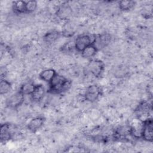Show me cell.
Instances as JSON below:
<instances>
[{
  "instance_id": "7c38bea8",
  "label": "cell",
  "mask_w": 153,
  "mask_h": 153,
  "mask_svg": "<svg viewBox=\"0 0 153 153\" xmlns=\"http://www.w3.org/2000/svg\"><path fill=\"white\" fill-rule=\"evenodd\" d=\"M97 49L96 47L93 45L91 44L87 47H85L81 53V57L85 59H88L90 58H92L94 57L97 53Z\"/></svg>"
},
{
  "instance_id": "5bb4252c",
  "label": "cell",
  "mask_w": 153,
  "mask_h": 153,
  "mask_svg": "<svg viewBox=\"0 0 153 153\" xmlns=\"http://www.w3.org/2000/svg\"><path fill=\"white\" fill-rule=\"evenodd\" d=\"M88 117L91 121L96 122L98 119H99L103 115L102 111L98 108H93L89 109L87 114Z\"/></svg>"
},
{
  "instance_id": "e0dca14e",
  "label": "cell",
  "mask_w": 153,
  "mask_h": 153,
  "mask_svg": "<svg viewBox=\"0 0 153 153\" xmlns=\"http://www.w3.org/2000/svg\"><path fill=\"white\" fill-rule=\"evenodd\" d=\"M135 5V2L133 1H121L118 2V8L121 11H127L132 9Z\"/></svg>"
},
{
  "instance_id": "5b68a950",
  "label": "cell",
  "mask_w": 153,
  "mask_h": 153,
  "mask_svg": "<svg viewBox=\"0 0 153 153\" xmlns=\"http://www.w3.org/2000/svg\"><path fill=\"white\" fill-rule=\"evenodd\" d=\"M25 96L19 91L11 94L7 100V105L12 109H16L24 103Z\"/></svg>"
},
{
  "instance_id": "4fadbf2b",
  "label": "cell",
  "mask_w": 153,
  "mask_h": 153,
  "mask_svg": "<svg viewBox=\"0 0 153 153\" xmlns=\"http://www.w3.org/2000/svg\"><path fill=\"white\" fill-rule=\"evenodd\" d=\"M35 85L32 81H26L23 82L20 88V91L24 95H31L35 88Z\"/></svg>"
},
{
  "instance_id": "6da1fadb",
  "label": "cell",
  "mask_w": 153,
  "mask_h": 153,
  "mask_svg": "<svg viewBox=\"0 0 153 153\" xmlns=\"http://www.w3.org/2000/svg\"><path fill=\"white\" fill-rule=\"evenodd\" d=\"M96 37V36L93 34H81L78 35L74 41L76 50L81 52L85 47L93 44Z\"/></svg>"
},
{
  "instance_id": "9c48e42d",
  "label": "cell",
  "mask_w": 153,
  "mask_h": 153,
  "mask_svg": "<svg viewBox=\"0 0 153 153\" xmlns=\"http://www.w3.org/2000/svg\"><path fill=\"white\" fill-rule=\"evenodd\" d=\"M72 10L69 4H63L59 7L56 14L61 19H66L71 16Z\"/></svg>"
},
{
  "instance_id": "9a60e30c",
  "label": "cell",
  "mask_w": 153,
  "mask_h": 153,
  "mask_svg": "<svg viewBox=\"0 0 153 153\" xmlns=\"http://www.w3.org/2000/svg\"><path fill=\"white\" fill-rule=\"evenodd\" d=\"M26 2L23 1H14L12 4V8L16 14L26 13Z\"/></svg>"
},
{
  "instance_id": "ac0fdd59",
  "label": "cell",
  "mask_w": 153,
  "mask_h": 153,
  "mask_svg": "<svg viewBox=\"0 0 153 153\" xmlns=\"http://www.w3.org/2000/svg\"><path fill=\"white\" fill-rule=\"evenodd\" d=\"M26 2V13H32L38 8V2L36 1H28Z\"/></svg>"
},
{
  "instance_id": "ba28073f",
  "label": "cell",
  "mask_w": 153,
  "mask_h": 153,
  "mask_svg": "<svg viewBox=\"0 0 153 153\" xmlns=\"http://www.w3.org/2000/svg\"><path fill=\"white\" fill-rule=\"evenodd\" d=\"M45 96V88L41 84L35 85L33 91L31 94L32 99L33 101L38 102L41 101Z\"/></svg>"
},
{
  "instance_id": "52a82bcc",
  "label": "cell",
  "mask_w": 153,
  "mask_h": 153,
  "mask_svg": "<svg viewBox=\"0 0 153 153\" xmlns=\"http://www.w3.org/2000/svg\"><path fill=\"white\" fill-rule=\"evenodd\" d=\"M45 124V120L42 117H35L32 118L27 124L28 130L35 133L41 129Z\"/></svg>"
},
{
  "instance_id": "30bf717a",
  "label": "cell",
  "mask_w": 153,
  "mask_h": 153,
  "mask_svg": "<svg viewBox=\"0 0 153 153\" xmlns=\"http://www.w3.org/2000/svg\"><path fill=\"white\" fill-rule=\"evenodd\" d=\"M56 74V72L54 69L46 68L40 72L39 76L42 81L50 82Z\"/></svg>"
},
{
  "instance_id": "8fae6325",
  "label": "cell",
  "mask_w": 153,
  "mask_h": 153,
  "mask_svg": "<svg viewBox=\"0 0 153 153\" xmlns=\"http://www.w3.org/2000/svg\"><path fill=\"white\" fill-rule=\"evenodd\" d=\"M60 37V33L56 30L47 32L43 36L44 41L47 44H54Z\"/></svg>"
},
{
  "instance_id": "7a4b0ae2",
  "label": "cell",
  "mask_w": 153,
  "mask_h": 153,
  "mask_svg": "<svg viewBox=\"0 0 153 153\" xmlns=\"http://www.w3.org/2000/svg\"><path fill=\"white\" fill-rule=\"evenodd\" d=\"M102 93L100 86L96 84H91L86 87L84 91L85 100L93 103L98 100Z\"/></svg>"
},
{
  "instance_id": "8992f818",
  "label": "cell",
  "mask_w": 153,
  "mask_h": 153,
  "mask_svg": "<svg viewBox=\"0 0 153 153\" xmlns=\"http://www.w3.org/2000/svg\"><path fill=\"white\" fill-rule=\"evenodd\" d=\"M144 141L151 142L153 139V126L152 120L149 118L143 122L142 132V137Z\"/></svg>"
},
{
  "instance_id": "2e32d148",
  "label": "cell",
  "mask_w": 153,
  "mask_h": 153,
  "mask_svg": "<svg viewBox=\"0 0 153 153\" xmlns=\"http://www.w3.org/2000/svg\"><path fill=\"white\" fill-rule=\"evenodd\" d=\"M12 89L11 82L7 79H2L0 83V91L1 95H5Z\"/></svg>"
},
{
  "instance_id": "277c9868",
  "label": "cell",
  "mask_w": 153,
  "mask_h": 153,
  "mask_svg": "<svg viewBox=\"0 0 153 153\" xmlns=\"http://www.w3.org/2000/svg\"><path fill=\"white\" fill-rule=\"evenodd\" d=\"M67 78L60 74H56L53 78L50 84V90L54 93H61L62 87Z\"/></svg>"
},
{
  "instance_id": "3957f363",
  "label": "cell",
  "mask_w": 153,
  "mask_h": 153,
  "mask_svg": "<svg viewBox=\"0 0 153 153\" xmlns=\"http://www.w3.org/2000/svg\"><path fill=\"white\" fill-rule=\"evenodd\" d=\"M85 67L86 72L91 74L96 78L100 76L103 72L105 65L102 60L94 59L89 61Z\"/></svg>"
}]
</instances>
